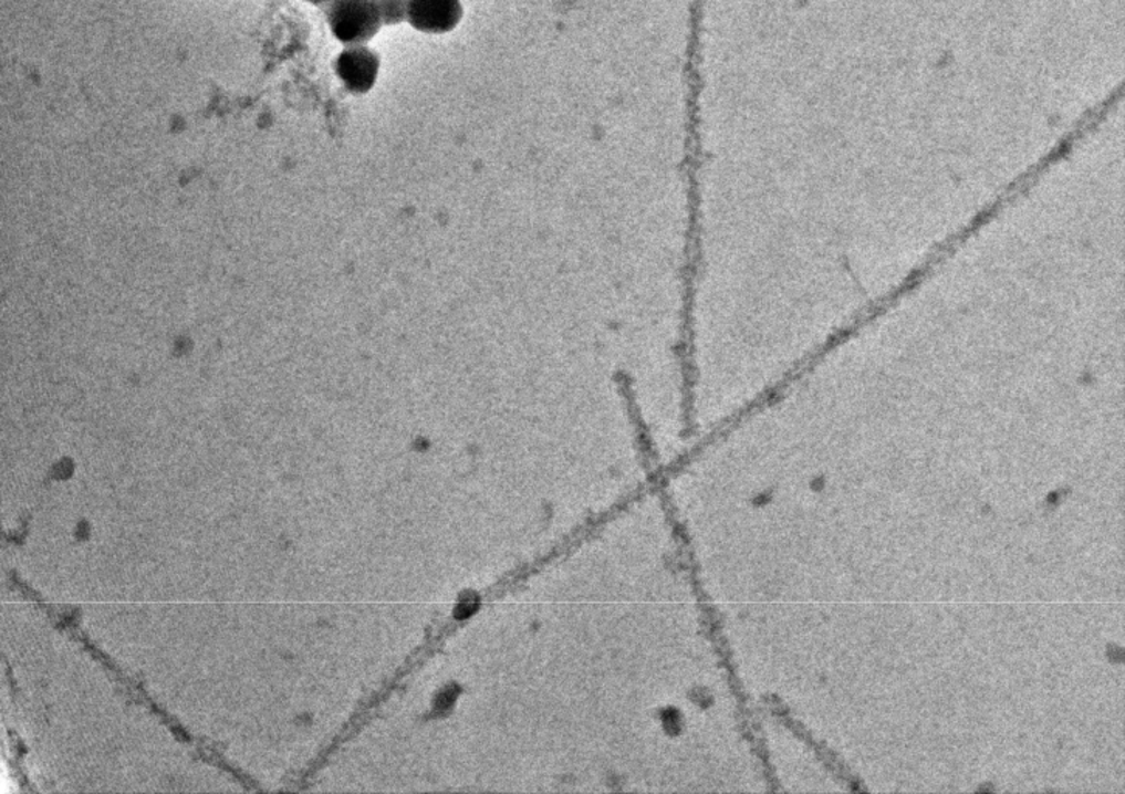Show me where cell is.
I'll return each instance as SVG.
<instances>
[{
    "label": "cell",
    "instance_id": "obj_1",
    "mask_svg": "<svg viewBox=\"0 0 1125 794\" xmlns=\"http://www.w3.org/2000/svg\"><path fill=\"white\" fill-rule=\"evenodd\" d=\"M323 11L329 32L342 45L369 44L384 29L377 0H331Z\"/></svg>",
    "mask_w": 1125,
    "mask_h": 794
},
{
    "label": "cell",
    "instance_id": "obj_4",
    "mask_svg": "<svg viewBox=\"0 0 1125 794\" xmlns=\"http://www.w3.org/2000/svg\"><path fill=\"white\" fill-rule=\"evenodd\" d=\"M384 27H397L408 22V0H377Z\"/></svg>",
    "mask_w": 1125,
    "mask_h": 794
},
{
    "label": "cell",
    "instance_id": "obj_5",
    "mask_svg": "<svg viewBox=\"0 0 1125 794\" xmlns=\"http://www.w3.org/2000/svg\"><path fill=\"white\" fill-rule=\"evenodd\" d=\"M301 2L308 3V6L316 7V9H324L331 0H301Z\"/></svg>",
    "mask_w": 1125,
    "mask_h": 794
},
{
    "label": "cell",
    "instance_id": "obj_3",
    "mask_svg": "<svg viewBox=\"0 0 1125 794\" xmlns=\"http://www.w3.org/2000/svg\"><path fill=\"white\" fill-rule=\"evenodd\" d=\"M461 0H408V22L416 32L439 36L461 25Z\"/></svg>",
    "mask_w": 1125,
    "mask_h": 794
},
{
    "label": "cell",
    "instance_id": "obj_2",
    "mask_svg": "<svg viewBox=\"0 0 1125 794\" xmlns=\"http://www.w3.org/2000/svg\"><path fill=\"white\" fill-rule=\"evenodd\" d=\"M382 72V56L369 44L343 45L335 56L334 73L344 91L351 95H366L377 84Z\"/></svg>",
    "mask_w": 1125,
    "mask_h": 794
}]
</instances>
